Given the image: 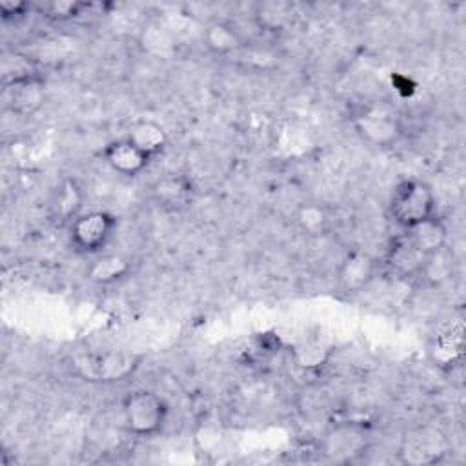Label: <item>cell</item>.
Returning <instances> with one entry per match:
<instances>
[{
  "mask_svg": "<svg viewBox=\"0 0 466 466\" xmlns=\"http://www.w3.org/2000/svg\"><path fill=\"white\" fill-rule=\"evenodd\" d=\"M390 213L402 229H408L435 215V195L422 180H402L391 193Z\"/></svg>",
  "mask_w": 466,
  "mask_h": 466,
  "instance_id": "1",
  "label": "cell"
},
{
  "mask_svg": "<svg viewBox=\"0 0 466 466\" xmlns=\"http://www.w3.org/2000/svg\"><path fill=\"white\" fill-rule=\"evenodd\" d=\"M122 417L126 428L140 437L155 435L167 419L166 400L149 390H135L122 400Z\"/></svg>",
  "mask_w": 466,
  "mask_h": 466,
  "instance_id": "2",
  "label": "cell"
},
{
  "mask_svg": "<svg viewBox=\"0 0 466 466\" xmlns=\"http://www.w3.org/2000/svg\"><path fill=\"white\" fill-rule=\"evenodd\" d=\"M116 218L107 211H89L78 215L69 228L71 242L80 253L100 251L113 237Z\"/></svg>",
  "mask_w": 466,
  "mask_h": 466,
  "instance_id": "3",
  "label": "cell"
},
{
  "mask_svg": "<svg viewBox=\"0 0 466 466\" xmlns=\"http://www.w3.org/2000/svg\"><path fill=\"white\" fill-rule=\"evenodd\" d=\"M46 82L42 76H33L2 86V106L16 116H33L46 104Z\"/></svg>",
  "mask_w": 466,
  "mask_h": 466,
  "instance_id": "4",
  "label": "cell"
},
{
  "mask_svg": "<svg viewBox=\"0 0 466 466\" xmlns=\"http://www.w3.org/2000/svg\"><path fill=\"white\" fill-rule=\"evenodd\" d=\"M446 448V439L437 430H415L404 437L399 459L411 466L437 464L448 453Z\"/></svg>",
  "mask_w": 466,
  "mask_h": 466,
  "instance_id": "5",
  "label": "cell"
},
{
  "mask_svg": "<svg viewBox=\"0 0 466 466\" xmlns=\"http://www.w3.org/2000/svg\"><path fill=\"white\" fill-rule=\"evenodd\" d=\"M377 273V258L362 249L350 251L337 269V288L346 295L366 289Z\"/></svg>",
  "mask_w": 466,
  "mask_h": 466,
  "instance_id": "6",
  "label": "cell"
},
{
  "mask_svg": "<svg viewBox=\"0 0 466 466\" xmlns=\"http://www.w3.org/2000/svg\"><path fill=\"white\" fill-rule=\"evenodd\" d=\"M195 189L187 177L167 173L149 186V198L166 211H182L193 200Z\"/></svg>",
  "mask_w": 466,
  "mask_h": 466,
  "instance_id": "7",
  "label": "cell"
},
{
  "mask_svg": "<svg viewBox=\"0 0 466 466\" xmlns=\"http://www.w3.org/2000/svg\"><path fill=\"white\" fill-rule=\"evenodd\" d=\"M104 158L113 171L124 177H137L151 160L127 137L109 142L104 149Z\"/></svg>",
  "mask_w": 466,
  "mask_h": 466,
  "instance_id": "8",
  "label": "cell"
},
{
  "mask_svg": "<svg viewBox=\"0 0 466 466\" xmlns=\"http://www.w3.org/2000/svg\"><path fill=\"white\" fill-rule=\"evenodd\" d=\"M430 360L442 371H451L464 359V340L461 329H444L433 337L428 348Z\"/></svg>",
  "mask_w": 466,
  "mask_h": 466,
  "instance_id": "9",
  "label": "cell"
},
{
  "mask_svg": "<svg viewBox=\"0 0 466 466\" xmlns=\"http://www.w3.org/2000/svg\"><path fill=\"white\" fill-rule=\"evenodd\" d=\"M357 131L375 144H388L395 140L399 133V124L393 113L382 106H375L366 109L360 116H357Z\"/></svg>",
  "mask_w": 466,
  "mask_h": 466,
  "instance_id": "10",
  "label": "cell"
},
{
  "mask_svg": "<svg viewBox=\"0 0 466 466\" xmlns=\"http://www.w3.org/2000/svg\"><path fill=\"white\" fill-rule=\"evenodd\" d=\"M84 202L82 187L73 178H64L53 191L49 200V213L56 222H73Z\"/></svg>",
  "mask_w": 466,
  "mask_h": 466,
  "instance_id": "11",
  "label": "cell"
},
{
  "mask_svg": "<svg viewBox=\"0 0 466 466\" xmlns=\"http://www.w3.org/2000/svg\"><path fill=\"white\" fill-rule=\"evenodd\" d=\"M404 237L424 255H431L446 246L448 229L441 218L435 215L404 229Z\"/></svg>",
  "mask_w": 466,
  "mask_h": 466,
  "instance_id": "12",
  "label": "cell"
},
{
  "mask_svg": "<svg viewBox=\"0 0 466 466\" xmlns=\"http://www.w3.org/2000/svg\"><path fill=\"white\" fill-rule=\"evenodd\" d=\"M137 362V357L126 351H107L93 359L91 377L102 382H118L135 371Z\"/></svg>",
  "mask_w": 466,
  "mask_h": 466,
  "instance_id": "13",
  "label": "cell"
},
{
  "mask_svg": "<svg viewBox=\"0 0 466 466\" xmlns=\"http://www.w3.org/2000/svg\"><path fill=\"white\" fill-rule=\"evenodd\" d=\"M202 38L208 51L218 56L237 53L246 44L240 31L231 22H226V20L209 22L202 33Z\"/></svg>",
  "mask_w": 466,
  "mask_h": 466,
  "instance_id": "14",
  "label": "cell"
},
{
  "mask_svg": "<svg viewBox=\"0 0 466 466\" xmlns=\"http://www.w3.org/2000/svg\"><path fill=\"white\" fill-rule=\"evenodd\" d=\"M424 258L426 257L404 235H400L390 246L386 264L393 273L400 277H419Z\"/></svg>",
  "mask_w": 466,
  "mask_h": 466,
  "instance_id": "15",
  "label": "cell"
},
{
  "mask_svg": "<svg viewBox=\"0 0 466 466\" xmlns=\"http://www.w3.org/2000/svg\"><path fill=\"white\" fill-rule=\"evenodd\" d=\"M366 444V435L357 426H339L326 439V455L333 461H350L360 453Z\"/></svg>",
  "mask_w": 466,
  "mask_h": 466,
  "instance_id": "16",
  "label": "cell"
},
{
  "mask_svg": "<svg viewBox=\"0 0 466 466\" xmlns=\"http://www.w3.org/2000/svg\"><path fill=\"white\" fill-rule=\"evenodd\" d=\"M127 138L149 158H155L167 147V133L153 120H138L131 126Z\"/></svg>",
  "mask_w": 466,
  "mask_h": 466,
  "instance_id": "17",
  "label": "cell"
},
{
  "mask_svg": "<svg viewBox=\"0 0 466 466\" xmlns=\"http://www.w3.org/2000/svg\"><path fill=\"white\" fill-rule=\"evenodd\" d=\"M131 271V260L126 258L124 255H116V253H106L96 257L91 266L87 268V279L95 284L100 286H107L113 282L122 280L124 277H127Z\"/></svg>",
  "mask_w": 466,
  "mask_h": 466,
  "instance_id": "18",
  "label": "cell"
},
{
  "mask_svg": "<svg viewBox=\"0 0 466 466\" xmlns=\"http://www.w3.org/2000/svg\"><path fill=\"white\" fill-rule=\"evenodd\" d=\"M0 73H2V86L40 76L36 64L24 53L20 51H4L2 60H0Z\"/></svg>",
  "mask_w": 466,
  "mask_h": 466,
  "instance_id": "19",
  "label": "cell"
},
{
  "mask_svg": "<svg viewBox=\"0 0 466 466\" xmlns=\"http://www.w3.org/2000/svg\"><path fill=\"white\" fill-rule=\"evenodd\" d=\"M299 229L308 237H320L329 229V213L319 202H304L295 211Z\"/></svg>",
  "mask_w": 466,
  "mask_h": 466,
  "instance_id": "20",
  "label": "cell"
},
{
  "mask_svg": "<svg viewBox=\"0 0 466 466\" xmlns=\"http://www.w3.org/2000/svg\"><path fill=\"white\" fill-rule=\"evenodd\" d=\"M451 268H453V257L448 251V248L444 246L442 249H439V251H435V253H431L424 258V264L420 268L419 277H422L431 286H437V284L450 279Z\"/></svg>",
  "mask_w": 466,
  "mask_h": 466,
  "instance_id": "21",
  "label": "cell"
},
{
  "mask_svg": "<svg viewBox=\"0 0 466 466\" xmlns=\"http://www.w3.org/2000/svg\"><path fill=\"white\" fill-rule=\"evenodd\" d=\"M328 355H329V346L320 337L302 340L295 348V359H297L299 366H302L306 370L322 366V362L328 359Z\"/></svg>",
  "mask_w": 466,
  "mask_h": 466,
  "instance_id": "22",
  "label": "cell"
},
{
  "mask_svg": "<svg viewBox=\"0 0 466 466\" xmlns=\"http://www.w3.org/2000/svg\"><path fill=\"white\" fill-rule=\"evenodd\" d=\"M89 7L86 2L76 0H53L40 5V13L51 20H71L82 15V11Z\"/></svg>",
  "mask_w": 466,
  "mask_h": 466,
  "instance_id": "23",
  "label": "cell"
},
{
  "mask_svg": "<svg viewBox=\"0 0 466 466\" xmlns=\"http://www.w3.org/2000/svg\"><path fill=\"white\" fill-rule=\"evenodd\" d=\"M258 22L269 29H277V27H282L288 18H289V5L286 4H260L258 5Z\"/></svg>",
  "mask_w": 466,
  "mask_h": 466,
  "instance_id": "24",
  "label": "cell"
},
{
  "mask_svg": "<svg viewBox=\"0 0 466 466\" xmlns=\"http://www.w3.org/2000/svg\"><path fill=\"white\" fill-rule=\"evenodd\" d=\"M27 9H29V4H25V2H13V0L0 2V15L4 20H13L18 16H24Z\"/></svg>",
  "mask_w": 466,
  "mask_h": 466,
  "instance_id": "25",
  "label": "cell"
}]
</instances>
